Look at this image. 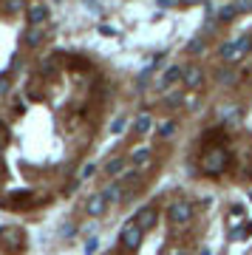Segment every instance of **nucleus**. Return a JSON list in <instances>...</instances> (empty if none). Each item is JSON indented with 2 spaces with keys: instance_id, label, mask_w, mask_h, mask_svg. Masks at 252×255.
<instances>
[{
  "instance_id": "obj_1",
  "label": "nucleus",
  "mask_w": 252,
  "mask_h": 255,
  "mask_svg": "<svg viewBox=\"0 0 252 255\" xmlns=\"http://www.w3.org/2000/svg\"><path fill=\"white\" fill-rule=\"evenodd\" d=\"M252 51V37H238L233 43H224L221 46V57H224V63H235V60H241Z\"/></svg>"
},
{
  "instance_id": "obj_2",
  "label": "nucleus",
  "mask_w": 252,
  "mask_h": 255,
  "mask_svg": "<svg viewBox=\"0 0 252 255\" xmlns=\"http://www.w3.org/2000/svg\"><path fill=\"white\" fill-rule=\"evenodd\" d=\"M167 221L170 224H190L193 221V204L190 201H184V199H179V201H173L170 207H167Z\"/></svg>"
},
{
  "instance_id": "obj_3",
  "label": "nucleus",
  "mask_w": 252,
  "mask_h": 255,
  "mask_svg": "<svg viewBox=\"0 0 252 255\" xmlns=\"http://www.w3.org/2000/svg\"><path fill=\"white\" fill-rule=\"evenodd\" d=\"M142 236H144V230L136 221H127L125 227H122V233H119V244L125 247V250H133V247L142 244Z\"/></svg>"
},
{
  "instance_id": "obj_4",
  "label": "nucleus",
  "mask_w": 252,
  "mask_h": 255,
  "mask_svg": "<svg viewBox=\"0 0 252 255\" xmlns=\"http://www.w3.org/2000/svg\"><path fill=\"white\" fill-rule=\"evenodd\" d=\"M184 74H187V65H170V68L159 77V82H156L153 88H156V91H167V88H170V85H176L179 80L184 82Z\"/></svg>"
},
{
  "instance_id": "obj_5",
  "label": "nucleus",
  "mask_w": 252,
  "mask_h": 255,
  "mask_svg": "<svg viewBox=\"0 0 252 255\" xmlns=\"http://www.w3.org/2000/svg\"><path fill=\"white\" fill-rule=\"evenodd\" d=\"M224 167H227V153L224 150H210V153L204 156V162H201V170L210 173V176H218Z\"/></svg>"
},
{
  "instance_id": "obj_6",
  "label": "nucleus",
  "mask_w": 252,
  "mask_h": 255,
  "mask_svg": "<svg viewBox=\"0 0 252 255\" xmlns=\"http://www.w3.org/2000/svg\"><path fill=\"white\" fill-rule=\"evenodd\" d=\"M136 224L142 230H150V227H156V221H159V213H156V207H142L139 213H136Z\"/></svg>"
},
{
  "instance_id": "obj_7",
  "label": "nucleus",
  "mask_w": 252,
  "mask_h": 255,
  "mask_svg": "<svg viewBox=\"0 0 252 255\" xmlns=\"http://www.w3.org/2000/svg\"><path fill=\"white\" fill-rule=\"evenodd\" d=\"M45 20H48V9H45L40 0H34L28 6V26H43Z\"/></svg>"
},
{
  "instance_id": "obj_8",
  "label": "nucleus",
  "mask_w": 252,
  "mask_h": 255,
  "mask_svg": "<svg viewBox=\"0 0 252 255\" xmlns=\"http://www.w3.org/2000/svg\"><path fill=\"white\" fill-rule=\"evenodd\" d=\"M85 210H88V216H94V219H99L105 210H108V201H105V196L102 193H97V196H91L88 204H85Z\"/></svg>"
},
{
  "instance_id": "obj_9",
  "label": "nucleus",
  "mask_w": 252,
  "mask_h": 255,
  "mask_svg": "<svg viewBox=\"0 0 252 255\" xmlns=\"http://www.w3.org/2000/svg\"><path fill=\"white\" fill-rule=\"evenodd\" d=\"M201 80H204L201 65H187V74H184V88H198Z\"/></svg>"
},
{
  "instance_id": "obj_10",
  "label": "nucleus",
  "mask_w": 252,
  "mask_h": 255,
  "mask_svg": "<svg viewBox=\"0 0 252 255\" xmlns=\"http://www.w3.org/2000/svg\"><path fill=\"white\" fill-rule=\"evenodd\" d=\"M150 128H153V119H150V114H139V117L133 119V133H136V136L150 133Z\"/></svg>"
},
{
  "instance_id": "obj_11",
  "label": "nucleus",
  "mask_w": 252,
  "mask_h": 255,
  "mask_svg": "<svg viewBox=\"0 0 252 255\" xmlns=\"http://www.w3.org/2000/svg\"><path fill=\"white\" fill-rule=\"evenodd\" d=\"M102 196H105V201H119L125 193H122V182H114V184H108L105 190H102Z\"/></svg>"
},
{
  "instance_id": "obj_12",
  "label": "nucleus",
  "mask_w": 252,
  "mask_h": 255,
  "mask_svg": "<svg viewBox=\"0 0 252 255\" xmlns=\"http://www.w3.org/2000/svg\"><path fill=\"white\" fill-rule=\"evenodd\" d=\"M125 167H127L125 159H114V162L105 164V173H108V176H122V173H125Z\"/></svg>"
},
{
  "instance_id": "obj_13",
  "label": "nucleus",
  "mask_w": 252,
  "mask_h": 255,
  "mask_svg": "<svg viewBox=\"0 0 252 255\" xmlns=\"http://www.w3.org/2000/svg\"><path fill=\"white\" fill-rule=\"evenodd\" d=\"M43 40V28L40 26H28V31H26V46H37Z\"/></svg>"
},
{
  "instance_id": "obj_14",
  "label": "nucleus",
  "mask_w": 252,
  "mask_h": 255,
  "mask_svg": "<svg viewBox=\"0 0 252 255\" xmlns=\"http://www.w3.org/2000/svg\"><path fill=\"white\" fill-rule=\"evenodd\" d=\"M235 14H238V6H235V3H227V6H221V9H218V20H221V23L233 20Z\"/></svg>"
},
{
  "instance_id": "obj_15",
  "label": "nucleus",
  "mask_w": 252,
  "mask_h": 255,
  "mask_svg": "<svg viewBox=\"0 0 252 255\" xmlns=\"http://www.w3.org/2000/svg\"><path fill=\"white\" fill-rule=\"evenodd\" d=\"M156 133H159V136H162V139H170L173 133H176V122H173V119H167V122H162V125H159V130H156Z\"/></svg>"
},
{
  "instance_id": "obj_16",
  "label": "nucleus",
  "mask_w": 252,
  "mask_h": 255,
  "mask_svg": "<svg viewBox=\"0 0 252 255\" xmlns=\"http://www.w3.org/2000/svg\"><path fill=\"white\" fill-rule=\"evenodd\" d=\"M156 68H159L156 63H153V65H147V68H144V71L136 77V88H144V85H147V80H150V74H153Z\"/></svg>"
},
{
  "instance_id": "obj_17",
  "label": "nucleus",
  "mask_w": 252,
  "mask_h": 255,
  "mask_svg": "<svg viewBox=\"0 0 252 255\" xmlns=\"http://www.w3.org/2000/svg\"><path fill=\"white\" fill-rule=\"evenodd\" d=\"M218 82H221V85H233V82H235V71L224 65V68L218 71Z\"/></svg>"
},
{
  "instance_id": "obj_18",
  "label": "nucleus",
  "mask_w": 252,
  "mask_h": 255,
  "mask_svg": "<svg viewBox=\"0 0 252 255\" xmlns=\"http://www.w3.org/2000/svg\"><path fill=\"white\" fill-rule=\"evenodd\" d=\"M187 54H204V40L201 37H196V40L187 43Z\"/></svg>"
},
{
  "instance_id": "obj_19",
  "label": "nucleus",
  "mask_w": 252,
  "mask_h": 255,
  "mask_svg": "<svg viewBox=\"0 0 252 255\" xmlns=\"http://www.w3.org/2000/svg\"><path fill=\"white\" fill-rule=\"evenodd\" d=\"M133 162H136V164H147V162H150V150H147V147H139V150H133Z\"/></svg>"
},
{
  "instance_id": "obj_20",
  "label": "nucleus",
  "mask_w": 252,
  "mask_h": 255,
  "mask_svg": "<svg viewBox=\"0 0 252 255\" xmlns=\"http://www.w3.org/2000/svg\"><path fill=\"white\" fill-rule=\"evenodd\" d=\"M181 102H184V97H181V91H173L170 97L164 100V105H167V108H176V105H181Z\"/></svg>"
},
{
  "instance_id": "obj_21",
  "label": "nucleus",
  "mask_w": 252,
  "mask_h": 255,
  "mask_svg": "<svg viewBox=\"0 0 252 255\" xmlns=\"http://www.w3.org/2000/svg\"><path fill=\"white\" fill-rule=\"evenodd\" d=\"M97 250H99V238H97V236H91V238H88V244H85V255H94Z\"/></svg>"
},
{
  "instance_id": "obj_22",
  "label": "nucleus",
  "mask_w": 252,
  "mask_h": 255,
  "mask_svg": "<svg viewBox=\"0 0 252 255\" xmlns=\"http://www.w3.org/2000/svg\"><path fill=\"white\" fill-rule=\"evenodd\" d=\"M122 130H125V117L114 119V125H111V133H122Z\"/></svg>"
},
{
  "instance_id": "obj_23",
  "label": "nucleus",
  "mask_w": 252,
  "mask_h": 255,
  "mask_svg": "<svg viewBox=\"0 0 252 255\" xmlns=\"http://www.w3.org/2000/svg\"><path fill=\"white\" fill-rule=\"evenodd\" d=\"M20 9H23V0H6V11L14 14V11H20Z\"/></svg>"
},
{
  "instance_id": "obj_24",
  "label": "nucleus",
  "mask_w": 252,
  "mask_h": 255,
  "mask_svg": "<svg viewBox=\"0 0 252 255\" xmlns=\"http://www.w3.org/2000/svg\"><path fill=\"white\" fill-rule=\"evenodd\" d=\"M235 6H238V14L241 11H252V0H235Z\"/></svg>"
},
{
  "instance_id": "obj_25",
  "label": "nucleus",
  "mask_w": 252,
  "mask_h": 255,
  "mask_svg": "<svg viewBox=\"0 0 252 255\" xmlns=\"http://www.w3.org/2000/svg\"><path fill=\"white\" fill-rule=\"evenodd\" d=\"M139 179V170H125L122 173V182H136Z\"/></svg>"
},
{
  "instance_id": "obj_26",
  "label": "nucleus",
  "mask_w": 252,
  "mask_h": 255,
  "mask_svg": "<svg viewBox=\"0 0 252 255\" xmlns=\"http://www.w3.org/2000/svg\"><path fill=\"white\" fill-rule=\"evenodd\" d=\"M3 94H9V77H6V74L0 77V97H3Z\"/></svg>"
},
{
  "instance_id": "obj_27",
  "label": "nucleus",
  "mask_w": 252,
  "mask_h": 255,
  "mask_svg": "<svg viewBox=\"0 0 252 255\" xmlns=\"http://www.w3.org/2000/svg\"><path fill=\"white\" fill-rule=\"evenodd\" d=\"M91 173H94V164H85V167L80 170V179H88Z\"/></svg>"
},
{
  "instance_id": "obj_28",
  "label": "nucleus",
  "mask_w": 252,
  "mask_h": 255,
  "mask_svg": "<svg viewBox=\"0 0 252 255\" xmlns=\"http://www.w3.org/2000/svg\"><path fill=\"white\" fill-rule=\"evenodd\" d=\"M63 236H65V238H71V236H74V227H71V224H68V227H63Z\"/></svg>"
},
{
  "instance_id": "obj_29",
  "label": "nucleus",
  "mask_w": 252,
  "mask_h": 255,
  "mask_svg": "<svg viewBox=\"0 0 252 255\" xmlns=\"http://www.w3.org/2000/svg\"><path fill=\"white\" fill-rule=\"evenodd\" d=\"M159 6H164V9H167V6H173V0H159Z\"/></svg>"
},
{
  "instance_id": "obj_30",
  "label": "nucleus",
  "mask_w": 252,
  "mask_h": 255,
  "mask_svg": "<svg viewBox=\"0 0 252 255\" xmlns=\"http://www.w3.org/2000/svg\"><path fill=\"white\" fill-rule=\"evenodd\" d=\"M170 255H190V253H187V250H173Z\"/></svg>"
}]
</instances>
